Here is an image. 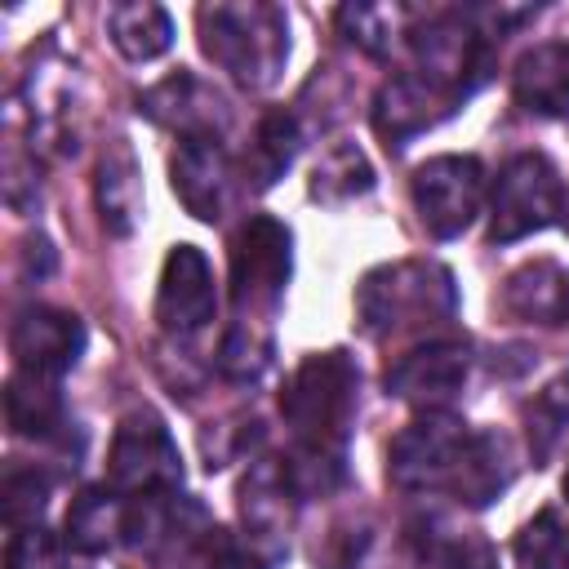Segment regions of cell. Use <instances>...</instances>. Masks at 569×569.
I'll return each instance as SVG.
<instances>
[{
    "label": "cell",
    "instance_id": "9c48e42d",
    "mask_svg": "<svg viewBox=\"0 0 569 569\" xmlns=\"http://www.w3.org/2000/svg\"><path fill=\"white\" fill-rule=\"evenodd\" d=\"M413 209L427 236L453 240L462 236L485 200V164L476 156H431L413 169Z\"/></svg>",
    "mask_w": 569,
    "mask_h": 569
},
{
    "label": "cell",
    "instance_id": "8992f818",
    "mask_svg": "<svg viewBox=\"0 0 569 569\" xmlns=\"http://www.w3.org/2000/svg\"><path fill=\"white\" fill-rule=\"evenodd\" d=\"M107 485L124 498H169L182 485V453L160 413L133 409L120 418L107 453Z\"/></svg>",
    "mask_w": 569,
    "mask_h": 569
},
{
    "label": "cell",
    "instance_id": "f546056e",
    "mask_svg": "<svg viewBox=\"0 0 569 569\" xmlns=\"http://www.w3.org/2000/svg\"><path fill=\"white\" fill-rule=\"evenodd\" d=\"M565 427H569V378H556L525 409V440L538 467L556 453V445L565 440Z\"/></svg>",
    "mask_w": 569,
    "mask_h": 569
},
{
    "label": "cell",
    "instance_id": "4dcf8cb0",
    "mask_svg": "<svg viewBox=\"0 0 569 569\" xmlns=\"http://www.w3.org/2000/svg\"><path fill=\"white\" fill-rule=\"evenodd\" d=\"M271 365V338L258 333V320H236L222 338V351H218V369L231 378V382H258L262 369Z\"/></svg>",
    "mask_w": 569,
    "mask_h": 569
},
{
    "label": "cell",
    "instance_id": "5b68a950",
    "mask_svg": "<svg viewBox=\"0 0 569 569\" xmlns=\"http://www.w3.org/2000/svg\"><path fill=\"white\" fill-rule=\"evenodd\" d=\"M293 271V236L267 213H249L231 236V302L240 320H262L280 307Z\"/></svg>",
    "mask_w": 569,
    "mask_h": 569
},
{
    "label": "cell",
    "instance_id": "7c38bea8",
    "mask_svg": "<svg viewBox=\"0 0 569 569\" xmlns=\"http://www.w3.org/2000/svg\"><path fill=\"white\" fill-rule=\"evenodd\" d=\"M218 311V289H213V267L196 244H173L164 267H160V289H156V320L169 338H191L200 333Z\"/></svg>",
    "mask_w": 569,
    "mask_h": 569
},
{
    "label": "cell",
    "instance_id": "52a82bcc",
    "mask_svg": "<svg viewBox=\"0 0 569 569\" xmlns=\"http://www.w3.org/2000/svg\"><path fill=\"white\" fill-rule=\"evenodd\" d=\"M409 49H413V71H422L427 80L445 84L462 102L489 80L493 40L476 27V18L467 9L436 13V18L418 22L409 31Z\"/></svg>",
    "mask_w": 569,
    "mask_h": 569
},
{
    "label": "cell",
    "instance_id": "ffe728a7",
    "mask_svg": "<svg viewBox=\"0 0 569 569\" xmlns=\"http://www.w3.org/2000/svg\"><path fill=\"white\" fill-rule=\"evenodd\" d=\"M511 93L529 116H569V40H542L516 58Z\"/></svg>",
    "mask_w": 569,
    "mask_h": 569
},
{
    "label": "cell",
    "instance_id": "5bb4252c",
    "mask_svg": "<svg viewBox=\"0 0 569 569\" xmlns=\"http://www.w3.org/2000/svg\"><path fill=\"white\" fill-rule=\"evenodd\" d=\"M169 182L191 218L218 222L236 196V164L222 138H178V151L169 160Z\"/></svg>",
    "mask_w": 569,
    "mask_h": 569
},
{
    "label": "cell",
    "instance_id": "d6a6232c",
    "mask_svg": "<svg viewBox=\"0 0 569 569\" xmlns=\"http://www.w3.org/2000/svg\"><path fill=\"white\" fill-rule=\"evenodd\" d=\"M187 569H262V560L249 551V547H240L227 529H209L200 542H196V551L182 560Z\"/></svg>",
    "mask_w": 569,
    "mask_h": 569
},
{
    "label": "cell",
    "instance_id": "7a4b0ae2",
    "mask_svg": "<svg viewBox=\"0 0 569 569\" xmlns=\"http://www.w3.org/2000/svg\"><path fill=\"white\" fill-rule=\"evenodd\" d=\"M458 311V289L449 267L427 262V258H405L373 267L356 284V320L369 338H405L436 329L453 320Z\"/></svg>",
    "mask_w": 569,
    "mask_h": 569
},
{
    "label": "cell",
    "instance_id": "83f0119b",
    "mask_svg": "<svg viewBox=\"0 0 569 569\" xmlns=\"http://www.w3.org/2000/svg\"><path fill=\"white\" fill-rule=\"evenodd\" d=\"M516 569H569V516L542 507L533 520L520 525L511 542Z\"/></svg>",
    "mask_w": 569,
    "mask_h": 569
},
{
    "label": "cell",
    "instance_id": "2e32d148",
    "mask_svg": "<svg viewBox=\"0 0 569 569\" xmlns=\"http://www.w3.org/2000/svg\"><path fill=\"white\" fill-rule=\"evenodd\" d=\"M453 107H462V98H453L445 84L427 80L422 71H400L373 98V129L387 147H405L409 138L440 124Z\"/></svg>",
    "mask_w": 569,
    "mask_h": 569
},
{
    "label": "cell",
    "instance_id": "ac0fdd59",
    "mask_svg": "<svg viewBox=\"0 0 569 569\" xmlns=\"http://www.w3.org/2000/svg\"><path fill=\"white\" fill-rule=\"evenodd\" d=\"M129 538V498L111 485H89L71 498L62 520V547L80 556H102L111 547H124Z\"/></svg>",
    "mask_w": 569,
    "mask_h": 569
},
{
    "label": "cell",
    "instance_id": "30bf717a",
    "mask_svg": "<svg viewBox=\"0 0 569 569\" xmlns=\"http://www.w3.org/2000/svg\"><path fill=\"white\" fill-rule=\"evenodd\" d=\"M471 373V347L462 338H431L422 347H409L396 356L382 373L387 396L418 405V409H445Z\"/></svg>",
    "mask_w": 569,
    "mask_h": 569
},
{
    "label": "cell",
    "instance_id": "277c9868",
    "mask_svg": "<svg viewBox=\"0 0 569 569\" xmlns=\"http://www.w3.org/2000/svg\"><path fill=\"white\" fill-rule=\"evenodd\" d=\"M471 427L449 409H422L387 449V480L400 493H449L471 449Z\"/></svg>",
    "mask_w": 569,
    "mask_h": 569
},
{
    "label": "cell",
    "instance_id": "836d02e7",
    "mask_svg": "<svg viewBox=\"0 0 569 569\" xmlns=\"http://www.w3.org/2000/svg\"><path fill=\"white\" fill-rule=\"evenodd\" d=\"M58 556H62V542L44 525H27V529H13L4 569H58Z\"/></svg>",
    "mask_w": 569,
    "mask_h": 569
},
{
    "label": "cell",
    "instance_id": "4316f807",
    "mask_svg": "<svg viewBox=\"0 0 569 569\" xmlns=\"http://www.w3.org/2000/svg\"><path fill=\"white\" fill-rule=\"evenodd\" d=\"M413 9L405 4H342L338 9V27L351 44H360L373 58H387L396 49V40H409Z\"/></svg>",
    "mask_w": 569,
    "mask_h": 569
},
{
    "label": "cell",
    "instance_id": "d6986e66",
    "mask_svg": "<svg viewBox=\"0 0 569 569\" xmlns=\"http://www.w3.org/2000/svg\"><path fill=\"white\" fill-rule=\"evenodd\" d=\"M502 311L511 320H525V325H565L569 320V271L551 258H533L525 267H516L507 280H502V293H498Z\"/></svg>",
    "mask_w": 569,
    "mask_h": 569
},
{
    "label": "cell",
    "instance_id": "4fadbf2b",
    "mask_svg": "<svg viewBox=\"0 0 569 569\" xmlns=\"http://www.w3.org/2000/svg\"><path fill=\"white\" fill-rule=\"evenodd\" d=\"M80 351H84V325L62 307L31 302L9 325V356L22 373L62 378L80 360Z\"/></svg>",
    "mask_w": 569,
    "mask_h": 569
},
{
    "label": "cell",
    "instance_id": "e0dca14e",
    "mask_svg": "<svg viewBox=\"0 0 569 569\" xmlns=\"http://www.w3.org/2000/svg\"><path fill=\"white\" fill-rule=\"evenodd\" d=\"M405 551L413 569H498L489 538L449 511H418L405 520Z\"/></svg>",
    "mask_w": 569,
    "mask_h": 569
},
{
    "label": "cell",
    "instance_id": "484cf974",
    "mask_svg": "<svg viewBox=\"0 0 569 569\" xmlns=\"http://www.w3.org/2000/svg\"><path fill=\"white\" fill-rule=\"evenodd\" d=\"M373 191V164L356 142H333L311 164V200L320 204H347L356 196Z\"/></svg>",
    "mask_w": 569,
    "mask_h": 569
},
{
    "label": "cell",
    "instance_id": "9a60e30c",
    "mask_svg": "<svg viewBox=\"0 0 569 569\" xmlns=\"http://www.w3.org/2000/svg\"><path fill=\"white\" fill-rule=\"evenodd\" d=\"M138 111L147 120L173 129L178 138H222L227 120H231L227 98L213 84H204L200 76H191V71H173L169 80L151 84L138 98Z\"/></svg>",
    "mask_w": 569,
    "mask_h": 569
},
{
    "label": "cell",
    "instance_id": "1f68e13d",
    "mask_svg": "<svg viewBox=\"0 0 569 569\" xmlns=\"http://www.w3.org/2000/svg\"><path fill=\"white\" fill-rule=\"evenodd\" d=\"M0 507H4V525L9 529H27L40 525L44 507H49V476L40 467H9L4 485H0Z\"/></svg>",
    "mask_w": 569,
    "mask_h": 569
},
{
    "label": "cell",
    "instance_id": "ba28073f",
    "mask_svg": "<svg viewBox=\"0 0 569 569\" xmlns=\"http://www.w3.org/2000/svg\"><path fill=\"white\" fill-rule=\"evenodd\" d=\"M565 209V187L556 164L542 151H520L511 156L498 178H493V196H489V240L493 244H511L525 240L542 227L556 222V213Z\"/></svg>",
    "mask_w": 569,
    "mask_h": 569
},
{
    "label": "cell",
    "instance_id": "3957f363",
    "mask_svg": "<svg viewBox=\"0 0 569 569\" xmlns=\"http://www.w3.org/2000/svg\"><path fill=\"white\" fill-rule=\"evenodd\" d=\"M360 400V369L347 351H311L280 391L284 427L293 445L316 449H347L351 418Z\"/></svg>",
    "mask_w": 569,
    "mask_h": 569
},
{
    "label": "cell",
    "instance_id": "8d00e7d4",
    "mask_svg": "<svg viewBox=\"0 0 569 569\" xmlns=\"http://www.w3.org/2000/svg\"><path fill=\"white\" fill-rule=\"evenodd\" d=\"M565 502H569V471H565Z\"/></svg>",
    "mask_w": 569,
    "mask_h": 569
},
{
    "label": "cell",
    "instance_id": "d590c367",
    "mask_svg": "<svg viewBox=\"0 0 569 569\" xmlns=\"http://www.w3.org/2000/svg\"><path fill=\"white\" fill-rule=\"evenodd\" d=\"M560 213H565V231H569V196H565V209Z\"/></svg>",
    "mask_w": 569,
    "mask_h": 569
},
{
    "label": "cell",
    "instance_id": "603a6c76",
    "mask_svg": "<svg viewBox=\"0 0 569 569\" xmlns=\"http://www.w3.org/2000/svg\"><path fill=\"white\" fill-rule=\"evenodd\" d=\"M107 36L129 62H151L173 44V22L151 0H124L107 9Z\"/></svg>",
    "mask_w": 569,
    "mask_h": 569
},
{
    "label": "cell",
    "instance_id": "44dd1931",
    "mask_svg": "<svg viewBox=\"0 0 569 569\" xmlns=\"http://www.w3.org/2000/svg\"><path fill=\"white\" fill-rule=\"evenodd\" d=\"M4 413H9L13 436H27V440H58L67 431V405H62L58 378L18 369L4 382Z\"/></svg>",
    "mask_w": 569,
    "mask_h": 569
},
{
    "label": "cell",
    "instance_id": "8fae6325",
    "mask_svg": "<svg viewBox=\"0 0 569 569\" xmlns=\"http://www.w3.org/2000/svg\"><path fill=\"white\" fill-rule=\"evenodd\" d=\"M293 507L298 493L289 489L280 458H253V467L240 480V525H244V547L262 565H276L289 551Z\"/></svg>",
    "mask_w": 569,
    "mask_h": 569
},
{
    "label": "cell",
    "instance_id": "7402d4cb",
    "mask_svg": "<svg viewBox=\"0 0 569 569\" xmlns=\"http://www.w3.org/2000/svg\"><path fill=\"white\" fill-rule=\"evenodd\" d=\"M511 476H516V471H511L507 440H502L498 431H476L449 493H453L462 507H489V502L511 485Z\"/></svg>",
    "mask_w": 569,
    "mask_h": 569
},
{
    "label": "cell",
    "instance_id": "cb8c5ba5",
    "mask_svg": "<svg viewBox=\"0 0 569 569\" xmlns=\"http://www.w3.org/2000/svg\"><path fill=\"white\" fill-rule=\"evenodd\" d=\"M298 142H302L298 120H293L289 111H267V116L258 120V129H253L249 151H244V169H240V173H244V187L267 191V187L293 164Z\"/></svg>",
    "mask_w": 569,
    "mask_h": 569
},
{
    "label": "cell",
    "instance_id": "f1b7e54d",
    "mask_svg": "<svg viewBox=\"0 0 569 569\" xmlns=\"http://www.w3.org/2000/svg\"><path fill=\"white\" fill-rule=\"evenodd\" d=\"M284 480L298 493V502L307 498H329L342 480H347V449H316V445H293L284 458Z\"/></svg>",
    "mask_w": 569,
    "mask_h": 569
},
{
    "label": "cell",
    "instance_id": "e575fe53",
    "mask_svg": "<svg viewBox=\"0 0 569 569\" xmlns=\"http://www.w3.org/2000/svg\"><path fill=\"white\" fill-rule=\"evenodd\" d=\"M369 547V529H356V525H333L325 533V542H316V560L325 569H356V560L365 556Z\"/></svg>",
    "mask_w": 569,
    "mask_h": 569
},
{
    "label": "cell",
    "instance_id": "d4e9b609",
    "mask_svg": "<svg viewBox=\"0 0 569 569\" xmlns=\"http://www.w3.org/2000/svg\"><path fill=\"white\" fill-rule=\"evenodd\" d=\"M98 213H102V227L116 236H129L142 213V178L129 147H111L98 164Z\"/></svg>",
    "mask_w": 569,
    "mask_h": 569
},
{
    "label": "cell",
    "instance_id": "6da1fadb",
    "mask_svg": "<svg viewBox=\"0 0 569 569\" xmlns=\"http://www.w3.org/2000/svg\"><path fill=\"white\" fill-rule=\"evenodd\" d=\"M200 49L236 84L267 89L289 62V18L267 0H218L196 9Z\"/></svg>",
    "mask_w": 569,
    "mask_h": 569
}]
</instances>
